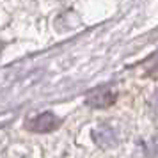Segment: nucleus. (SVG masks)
<instances>
[{
  "label": "nucleus",
  "mask_w": 158,
  "mask_h": 158,
  "mask_svg": "<svg viewBox=\"0 0 158 158\" xmlns=\"http://www.w3.org/2000/svg\"><path fill=\"white\" fill-rule=\"evenodd\" d=\"M117 91L112 85H100L89 91L85 96V103L91 108H108L115 103Z\"/></svg>",
  "instance_id": "f257e3e1"
},
{
  "label": "nucleus",
  "mask_w": 158,
  "mask_h": 158,
  "mask_svg": "<svg viewBox=\"0 0 158 158\" xmlns=\"http://www.w3.org/2000/svg\"><path fill=\"white\" fill-rule=\"evenodd\" d=\"M25 126L34 133H48V131H53L60 126V119L53 112H41V114L30 117L25 123Z\"/></svg>",
  "instance_id": "7ed1b4c3"
},
{
  "label": "nucleus",
  "mask_w": 158,
  "mask_h": 158,
  "mask_svg": "<svg viewBox=\"0 0 158 158\" xmlns=\"http://www.w3.org/2000/svg\"><path fill=\"white\" fill-rule=\"evenodd\" d=\"M2 50H4V43L0 41V53H2Z\"/></svg>",
  "instance_id": "423d86ee"
},
{
  "label": "nucleus",
  "mask_w": 158,
  "mask_h": 158,
  "mask_svg": "<svg viewBox=\"0 0 158 158\" xmlns=\"http://www.w3.org/2000/svg\"><path fill=\"white\" fill-rule=\"evenodd\" d=\"M93 139L94 142L98 144L100 148H115L119 140H121V135H119V128L110 124V123H101L100 126H96L93 130Z\"/></svg>",
  "instance_id": "f03ea898"
},
{
  "label": "nucleus",
  "mask_w": 158,
  "mask_h": 158,
  "mask_svg": "<svg viewBox=\"0 0 158 158\" xmlns=\"http://www.w3.org/2000/svg\"><path fill=\"white\" fill-rule=\"evenodd\" d=\"M142 69H144V75H146V77L158 80V52L153 53V55H149V57L144 60Z\"/></svg>",
  "instance_id": "39448f33"
},
{
  "label": "nucleus",
  "mask_w": 158,
  "mask_h": 158,
  "mask_svg": "<svg viewBox=\"0 0 158 158\" xmlns=\"http://www.w3.org/2000/svg\"><path fill=\"white\" fill-rule=\"evenodd\" d=\"M135 156L137 158H158V137L144 140V142H139Z\"/></svg>",
  "instance_id": "20e7f679"
}]
</instances>
